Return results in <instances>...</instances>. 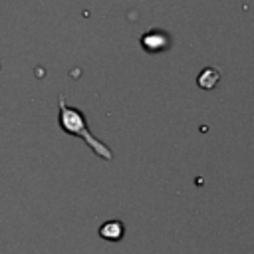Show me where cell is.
Here are the masks:
<instances>
[{
	"instance_id": "cell-1",
	"label": "cell",
	"mask_w": 254,
	"mask_h": 254,
	"mask_svg": "<svg viewBox=\"0 0 254 254\" xmlns=\"http://www.w3.org/2000/svg\"><path fill=\"white\" fill-rule=\"evenodd\" d=\"M58 123H60V129L64 133L73 135V137H79L99 159H103V161H111L113 159V151L103 141H99L95 135H91L83 111L77 109V107L67 105L64 95L58 97Z\"/></svg>"
},
{
	"instance_id": "cell-2",
	"label": "cell",
	"mask_w": 254,
	"mask_h": 254,
	"mask_svg": "<svg viewBox=\"0 0 254 254\" xmlns=\"http://www.w3.org/2000/svg\"><path fill=\"white\" fill-rule=\"evenodd\" d=\"M139 42L147 54H161L171 48V36L165 30H149L141 36Z\"/></svg>"
},
{
	"instance_id": "cell-3",
	"label": "cell",
	"mask_w": 254,
	"mask_h": 254,
	"mask_svg": "<svg viewBox=\"0 0 254 254\" xmlns=\"http://www.w3.org/2000/svg\"><path fill=\"white\" fill-rule=\"evenodd\" d=\"M123 232H125V226L121 220H107L99 226V236L103 240H111V242H117L123 238Z\"/></svg>"
},
{
	"instance_id": "cell-4",
	"label": "cell",
	"mask_w": 254,
	"mask_h": 254,
	"mask_svg": "<svg viewBox=\"0 0 254 254\" xmlns=\"http://www.w3.org/2000/svg\"><path fill=\"white\" fill-rule=\"evenodd\" d=\"M218 79H220L218 69H214V67H204V69L198 73L196 83H198V87H202V89H212V87L218 83Z\"/></svg>"
}]
</instances>
